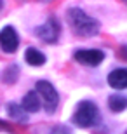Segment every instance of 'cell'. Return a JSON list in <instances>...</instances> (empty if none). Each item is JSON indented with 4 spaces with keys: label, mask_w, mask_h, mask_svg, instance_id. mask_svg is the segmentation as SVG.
Masks as SVG:
<instances>
[{
    "label": "cell",
    "mask_w": 127,
    "mask_h": 134,
    "mask_svg": "<svg viewBox=\"0 0 127 134\" xmlns=\"http://www.w3.org/2000/svg\"><path fill=\"white\" fill-rule=\"evenodd\" d=\"M51 134H70L68 127H64V125H56L52 131H51Z\"/></svg>",
    "instance_id": "4fadbf2b"
},
{
    "label": "cell",
    "mask_w": 127,
    "mask_h": 134,
    "mask_svg": "<svg viewBox=\"0 0 127 134\" xmlns=\"http://www.w3.org/2000/svg\"><path fill=\"white\" fill-rule=\"evenodd\" d=\"M16 77H18V68H16V65L9 66V68L5 70L4 73V82H7V84H12V82H16Z\"/></svg>",
    "instance_id": "7c38bea8"
},
{
    "label": "cell",
    "mask_w": 127,
    "mask_h": 134,
    "mask_svg": "<svg viewBox=\"0 0 127 134\" xmlns=\"http://www.w3.org/2000/svg\"><path fill=\"white\" fill-rule=\"evenodd\" d=\"M0 9H2V0H0Z\"/></svg>",
    "instance_id": "9a60e30c"
},
{
    "label": "cell",
    "mask_w": 127,
    "mask_h": 134,
    "mask_svg": "<svg viewBox=\"0 0 127 134\" xmlns=\"http://www.w3.org/2000/svg\"><path fill=\"white\" fill-rule=\"evenodd\" d=\"M7 113H9L10 119L18 120V122H26V120H28V115H26L25 108L19 106V104H16V103H9L7 104Z\"/></svg>",
    "instance_id": "8fae6325"
},
{
    "label": "cell",
    "mask_w": 127,
    "mask_h": 134,
    "mask_svg": "<svg viewBox=\"0 0 127 134\" xmlns=\"http://www.w3.org/2000/svg\"><path fill=\"white\" fill-rule=\"evenodd\" d=\"M19 45V37L12 26H5L0 31V49L5 52H14Z\"/></svg>",
    "instance_id": "8992f818"
},
{
    "label": "cell",
    "mask_w": 127,
    "mask_h": 134,
    "mask_svg": "<svg viewBox=\"0 0 127 134\" xmlns=\"http://www.w3.org/2000/svg\"><path fill=\"white\" fill-rule=\"evenodd\" d=\"M35 31H37V35H38L44 42H47V44H54V42H58V38H59L61 26H59V23H58L56 18H51L47 23H44L42 26H38Z\"/></svg>",
    "instance_id": "277c9868"
},
{
    "label": "cell",
    "mask_w": 127,
    "mask_h": 134,
    "mask_svg": "<svg viewBox=\"0 0 127 134\" xmlns=\"http://www.w3.org/2000/svg\"><path fill=\"white\" fill-rule=\"evenodd\" d=\"M124 2H125V4H127V0H124Z\"/></svg>",
    "instance_id": "2e32d148"
},
{
    "label": "cell",
    "mask_w": 127,
    "mask_h": 134,
    "mask_svg": "<svg viewBox=\"0 0 127 134\" xmlns=\"http://www.w3.org/2000/svg\"><path fill=\"white\" fill-rule=\"evenodd\" d=\"M21 106L25 108V111H38L40 108V96L37 94V92H28V94L23 98V103H21Z\"/></svg>",
    "instance_id": "ba28073f"
},
{
    "label": "cell",
    "mask_w": 127,
    "mask_h": 134,
    "mask_svg": "<svg viewBox=\"0 0 127 134\" xmlns=\"http://www.w3.org/2000/svg\"><path fill=\"white\" fill-rule=\"evenodd\" d=\"M66 19L70 23V28L78 37H92L99 31V23L94 18L87 16L82 9L71 7L66 12Z\"/></svg>",
    "instance_id": "6da1fadb"
},
{
    "label": "cell",
    "mask_w": 127,
    "mask_h": 134,
    "mask_svg": "<svg viewBox=\"0 0 127 134\" xmlns=\"http://www.w3.org/2000/svg\"><path fill=\"white\" fill-rule=\"evenodd\" d=\"M108 84L113 89H127V68H117L108 75Z\"/></svg>",
    "instance_id": "52a82bcc"
},
{
    "label": "cell",
    "mask_w": 127,
    "mask_h": 134,
    "mask_svg": "<svg viewBox=\"0 0 127 134\" xmlns=\"http://www.w3.org/2000/svg\"><path fill=\"white\" fill-rule=\"evenodd\" d=\"M99 120V110L92 101H80L73 113V122L78 127H92Z\"/></svg>",
    "instance_id": "7a4b0ae2"
},
{
    "label": "cell",
    "mask_w": 127,
    "mask_h": 134,
    "mask_svg": "<svg viewBox=\"0 0 127 134\" xmlns=\"http://www.w3.org/2000/svg\"><path fill=\"white\" fill-rule=\"evenodd\" d=\"M40 2H51V0H40Z\"/></svg>",
    "instance_id": "5bb4252c"
},
{
    "label": "cell",
    "mask_w": 127,
    "mask_h": 134,
    "mask_svg": "<svg viewBox=\"0 0 127 134\" xmlns=\"http://www.w3.org/2000/svg\"><path fill=\"white\" fill-rule=\"evenodd\" d=\"M75 59L87 66H98L104 59V52L98 49H78L75 52Z\"/></svg>",
    "instance_id": "5b68a950"
},
{
    "label": "cell",
    "mask_w": 127,
    "mask_h": 134,
    "mask_svg": "<svg viewBox=\"0 0 127 134\" xmlns=\"http://www.w3.org/2000/svg\"><path fill=\"white\" fill-rule=\"evenodd\" d=\"M37 94L44 101L45 111L47 113H54L56 108H58V103H59V94L56 92L54 85L51 82H47V80H38L37 82Z\"/></svg>",
    "instance_id": "3957f363"
},
{
    "label": "cell",
    "mask_w": 127,
    "mask_h": 134,
    "mask_svg": "<svg viewBox=\"0 0 127 134\" xmlns=\"http://www.w3.org/2000/svg\"><path fill=\"white\" fill-rule=\"evenodd\" d=\"M25 59H26V63L31 65V66H42L45 63V56L42 54L38 49L30 47V49H26V52H25Z\"/></svg>",
    "instance_id": "9c48e42d"
},
{
    "label": "cell",
    "mask_w": 127,
    "mask_h": 134,
    "mask_svg": "<svg viewBox=\"0 0 127 134\" xmlns=\"http://www.w3.org/2000/svg\"><path fill=\"white\" fill-rule=\"evenodd\" d=\"M108 106H110L112 111L120 113V111H124V110L127 108V98L122 96V94H113V96H110V99H108Z\"/></svg>",
    "instance_id": "30bf717a"
}]
</instances>
